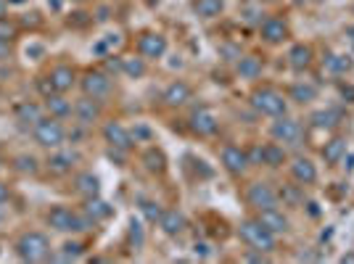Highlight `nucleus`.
Instances as JSON below:
<instances>
[{
	"label": "nucleus",
	"mask_w": 354,
	"mask_h": 264,
	"mask_svg": "<svg viewBox=\"0 0 354 264\" xmlns=\"http://www.w3.org/2000/svg\"><path fill=\"white\" fill-rule=\"evenodd\" d=\"M262 151V164L270 166V169H278V166H283L288 162V153L286 148L280 146V143H267V146H259Z\"/></svg>",
	"instance_id": "obj_28"
},
{
	"label": "nucleus",
	"mask_w": 354,
	"mask_h": 264,
	"mask_svg": "<svg viewBox=\"0 0 354 264\" xmlns=\"http://www.w3.org/2000/svg\"><path fill=\"white\" fill-rule=\"evenodd\" d=\"M48 80H51L53 90L56 93H69L74 85L80 82V77H77V69L71 64H56L48 72Z\"/></svg>",
	"instance_id": "obj_13"
},
{
	"label": "nucleus",
	"mask_w": 354,
	"mask_h": 264,
	"mask_svg": "<svg viewBox=\"0 0 354 264\" xmlns=\"http://www.w3.org/2000/svg\"><path fill=\"white\" fill-rule=\"evenodd\" d=\"M43 100H45L43 109L51 116H56V119H69V116L74 114V103L67 98V93H51V96H45Z\"/></svg>",
	"instance_id": "obj_20"
},
{
	"label": "nucleus",
	"mask_w": 354,
	"mask_h": 264,
	"mask_svg": "<svg viewBox=\"0 0 354 264\" xmlns=\"http://www.w3.org/2000/svg\"><path fill=\"white\" fill-rule=\"evenodd\" d=\"M190 8H193V14L203 21H209V19H217L222 16V11H225V0H190Z\"/></svg>",
	"instance_id": "obj_26"
},
{
	"label": "nucleus",
	"mask_w": 354,
	"mask_h": 264,
	"mask_svg": "<svg viewBox=\"0 0 354 264\" xmlns=\"http://www.w3.org/2000/svg\"><path fill=\"white\" fill-rule=\"evenodd\" d=\"M188 127H190V132L196 138H214L219 132V119L214 116L212 109L199 106V109H193L190 116H188Z\"/></svg>",
	"instance_id": "obj_8"
},
{
	"label": "nucleus",
	"mask_w": 354,
	"mask_h": 264,
	"mask_svg": "<svg viewBox=\"0 0 354 264\" xmlns=\"http://www.w3.org/2000/svg\"><path fill=\"white\" fill-rule=\"evenodd\" d=\"M8 6H11L8 0H0V19H5V16H8Z\"/></svg>",
	"instance_id": "obj_45"
},
{
	"label": "nucleus",
	"mask_w": 354,
	"mask_h": 264,
	"mask_svg": "<svg viewBox=\"0 0 354 264\" xmlns=\"http://www.w3.org/2000/svg\"><path fill=\"white\" fill-rule=\"evenodd\" d=\"M27 56H43V48H40V45H30V48H27Z\"/></svg>",
	"instance_id": "obj_46"
},
{
	"label": "nucleus",
	"mask_w": 354,
	"mask_h": 264,
	"mask_svg": "<svg viewBox=\"0 0 354 264\" xmlns=\"http://www.w3.org/2000/svg\"><path fill=\"white\" fill-rule=\"evenodd\" d=\"M14 169L21 172V175H37L40 172V162L34 156H30V153H21V156L14 159Z\"/></svg>",
	"instance_id": "obj_37"
},
{
	"label": "nucleus",
	"mask_w": 354,
	"mask_h": 264,
	"mask_svg": "<svg viewBox=\"0 0 354 264\" xmlns=\"http://www.w3.org/2000/svg\"><path fill=\"white\" fill-rule=\"evenodd\" d=\"M103 140L109 143V148H119V151H130L133 148V132L127 130L122 122L111 119L103 124Z\"/></svg>",
	"instance_id": "obj_12"
},
{
	"label": "nucleus",
	"mask_w": 354,
	"mask_h": 264,
	"mask_svg": "<svg viewBox=\"0 0 354 264\" xmlns=\"http://www.w3.org/2000/svg\"><path fill=\"white\" fill-rule=\"evenodd\" d=\"M219 164H222V169H225L228 175L241 177V175L252 166V162H249V153L243 148H238V146H225L222 153H219Z\"/></svg>",
	"instance_id": "obj_11"
},
{
	"label": "nucleus",
	"mask_w": 354,
	"mask_h": 264,
	"mask_svg": "<svg viewBox=\"0 0 354 264\" xmlns=\"http://www.w3.org/2000/svg\"><path fill=\"white\" fill-rule=\"evenodd\" d=\"M328 66H331V72H336V74H346V72L352 69V61H349V56H331V58H328Z\"/></svg>",
	"instance_id": "obj_39"
},
{
	"label": "nucleus",
	"mask_w": 354,
	"mask_h": 264,
	"mask_svg": "<svg viewBox=\"0 0 354 264\" xmlns=\"http://www.w3.org/2000/svg\"><path fill=\"white\" fill-rule=\"evenodd\" d=\"M346 138H331V140H328V143H325V146H322V162H325V164L328 166H336V164H341V162H344V159H346Z\"/></svg>",
	"instance_id": "obj_23"
},
{
	"label": "nucleus",
	"mask_w": 354,
	"mask_h": 264,
	"mask_svg": "<svg viewBox=\"0 0 354 264\" xmlns=\"http://www.w3.org/2000/svg\"><path fill=\"white\" fill-rule=\"evenodd\" d=\"M294 6H309V3H315V0H291Z\"/></svg>",
	"instance_id": "obj_47"
},
{
	"label": "nucleus",
	"mask_w": 354,
	"mask_h": 264,
	"mask_svg": "<svg viewBox=\"0 0 354 264\" xmlns=\"http://www.w3.org/2000/svg\"><path fill=\"white\" fill-rule=\"evenodd\" d=\"M32 138L40 148L56 151L67 143L69 132L67 127H64V119H56V116L48 114V116H43L32 127Z\"/></svg>",
	"instance_id": "obj_3"
},
{
	"label": "nucleus",
	"mask_w": 354,
	"mask_h": 264,
	"mask_svg": "<svg viewBox=\"0 0 354 264\" xmlns=\"http://www.w3.org/2000/svg\"><path fill=\"white\" fill-rule=\"evenodd\" d=\"M341 98H346L354 103V85H341Z\"/></svg>",
	"instance_id": "obj_44"
},
{
	"label": "nucleus",
	"mask_w": 354,
	"mask_h": 264,
	"mask_svg": "<svg viewBox=\"0 0 354 264\" xmlns=\"http://www.w3.org/2000/svg\"><path fill=\"white\" fill-rule=\"evenodd\" d=\"M19 32H21V30H19V24L14 21V19H8V16L0 19V40L14 43V40L19 37Z\"/></svg>",
	"instance_id": "obj_38"
},
{
	"label": "nucleus",
	"mask_w": 354,
	"mask_h": 264,
	"mask_svg": "<svg viewBox=\"0 0 354 264\" xmlns=\"http://www.w3.org/2000/svg\"><path fill=\"white\" fill-rule=\"evenodd\" d=\"M8 58H11V43L0 40V64H5Z\"/></svg>",
	"instance_id": "obj_42"
},
{
	"label": "nucleus",
	"mask_w": 354,
	"mask_h": 264,
	"mask_svg": "<svg viewBox=\"0 0 354 264\" xmlns=\"http://www.w3.org/2000/svg\"><path fill=\"white\" fill-rule=\"evenodd\" d=\"M167 37L162 32H143L137 37V53L146 58V61H159L167 56Z\"/></svg>",
	"instance_id": "obj_10"
},
{
	"label": "nucleus",
	"mask_w": 354,
	"mask_h": 264,
	"mask_svg": "<svg viewBox=\"0 0 354 264\" xmlns=\"http://www.w3.org/2000/svg\"><path fill=\"white\" fill-rule=\"evenodd\" d=\"M238 235H241V241L252 248V251L272 254V251H275V246H278L275 232L267 230V228H265L259 219H243V222L238 225Z\"/></svg>",
	"instance_id": "obj_4"
},
{
	"label": "nucleus",
	"mask_w": 354,
	"mask_h": 264,
	"mask_svg": "<svg viewBox=\"0 0 354 264\" xmlns=\"http://www.w3.org/2000/svg\"><path fill=\"white\" fill-rule=\"evenodd\" d=\"M140 162L143 166L151 172V175H164L167 172V156H164V151L151 146V148H146V153L140 156Z\"/></svg>",
	"instance_id": "obj_27"
},
{
	"label": "nucleus",
	"mask_w": 354,
	"mask_h": 264,
	"mask_svg": "<svg viewBox=\"0 0 354 264\" xmlns=\"http://www.w3.org/2000/svg\"><path fill=\"white\" fill-rule=\"evenodd\" d=\"M74 119H77V124H80V127H90V124H96V122L101 119V100L82 96V98L74 103Z\"/></svg>",
	"instance_id": "obj_15"
},
{
	"label": "nucleus",
	"mask_w": 354,
	"mask_h": 264,
	"mask_svg": "<svg viewBox=\"0 0 354 264\" xmlns=\"http://www.w3.org/2000/svg\"><path fill=\"white\" fill-rule=\"evenodd\" d=\"M74 190H77V196H82V198L101 196V180H98L93 172H80V175L74 177Z\"/></svg>",
	"instance_id": "obj_25"
},
{
	"label": "nucleus",
	"mask_w": 354,
	"mask_h": 264,
	"mask_svg": "<svg viewBox=\"0 0 354 264\" xmlns=\"http://www.w3.org/2000/svg\"><path fill=\"white\" fill-rule=\"evenodd\" d=\"M318 98V87L309 82H296L291 87V100H296V103H309V100Z\"/></svg>",
	"instance_id": "obj_33"
},
{
	"label": "nucleus",
	"mask_w": 354,
	"mask_h": 264,
	"mask_svg": "<svg viewBox=\"0 0 354 264\" xmlns=\"http://www.w3.org/2000/svg\"><path fill=\"white\" fill-rule=\"evenodd\" d=\"M45 222H48V228L56 232H85L93 228V219L80 212H74V209H69L64 204H56L48 209V214H45Z\"/></svg>",
	"instance_id": "obj_2"
},
{
	"label": "nucleus",
	"mask_w": 354,
	"mask_h": 264,
	"mask_svg": "<svg viewBox=\"0 0 354 264\" xmlns=\"http://www.w3.org/2000/svg\"><path fill=\"white\" fill-rule=\"evenodd\" d=\"M190 98H193V90H190V85L183 82V80L169 82L167 87H164V93H162V100H164V106H169V109H180V106H186Z\"/></svg>",
	"instance_id": "obj_16"
},
{
	"label": "nucleus",
	"mask_w": 354,
	"mask_h": 264,
	"mask_svg": "<svg viewBox=\"0 0 354 264\" xmlns=\"http://www.w3.org/2000/svg\"><path fill=\"white\" fill-rule=\"evenodd\" d=\"M278 201H283V206H291V209H299L304 204V190L302 185H283L278 190Z\"/></svg>",
	"instance_id": "obj_32"
},
{
	"label": "nucleus",
	"mask_w": 354,
	"mask_h": 264,
	"mask_svg": "<svg viewBox=\"0 0 354 264\" xmlns=\"http://www.w3.org/2000/svg\"><path fill=\"white\" fill-rule=\"evenodd\" d=\"M85 214L93 219V225H98V222H106L109 217L114 214V206L106 204L101 196L85 198Z\"/></svg>",
	"instance_id": "obj_24"
},
{
	"label": "nucleus",
	"mask_w": 354,
	"mask_h": 264,
	"mask_svg": "<svg viewBox=\"0 0 354 264\" xmlns=\"http://www.w3.org/2000/svg\"><path fill=\"white\" fill-rule=\"evenodd\" d=\"M262 69H265V64H262V58H256V56H241L236 64L238 77H243V80H256V77L262 74Z\"/></svg>",
	"instance_id": "obj_30"
},
{
	"label": "nucleus",
	"mask_w": 354,
	"mask_h": 264,
	"mask_svg": "<svg viewBox=\"0 0 354 264\" xmlns=\"http://www.w3.org/2000/svg\"><path fill=\"white\" fill-rule=\"evenodd\" d=\"M11 6H21V3H27V0H8Z\"/></svg>",
	"instance_id": "obj_48"
},
{
	"label": "nucleus",
	"mask_w": 354,
	"mask_h": 264,
	"mask_svg": "<svg viewBox=\"0 0 354 264\" xmlns=\"http://www.w3.org/2000/svg\"><path fill=\"white\" fill-rule=\"evenodd\" d=\"M249 103H252V109L256 114L272 116V119H278V116H283L288 111L286 96L278 93L275 87H256L252 96H249Z\"/></svg>",
	"instance_id": "obj_5"
},
{
	"label": "nucleus",
	"mask_w": 354,
	"mask_h": 264,
	"mask_svg": "<svg viewBox=\"0 0 354 264\" xmlns=\"http://www.w3.org/2000/svg\"><path fill=\"white\" fill-rule=\"evenodd\" d=\"M256 219L267 228L270 232H275V235H280V232H286L288 228H291V222H288V217L278 209V206H272V209H265V212H259L256 214Z\"/></svg>",
	"instance_id": "obj_22"
},
{
	"label": "nucleus",
	"mask_w": 354,
	"mask_h": 264,
	"mask_svg": "<svg viewBox=\"0 0 354 264\" xmlns=\"http://www.w3.org/2000/svg\"><path fill=\"white\" fill-rule=\"evenodd\" d=\"M140 212L146 217V222H151V225H159V219H162V204L159 201H151V198H140Z\"/></svg>",
	"instance_id": "obj_36"
},
{
	"label": "nucleus",
	"mask_w": 354,
	"mask_h": 264,
	"mask_svg": "<svg viewBox=\"0 0 354 264\" xmlns=\"http://www.w3.org/2000/svg\"><path fill=\"white\" fill-rule=\"evenodd\" d=\"M122 74H127V77H133V80H140L143 74H146V58L140 56H130V58H122Z\"/></svg>",
	"instance_id": "obj_34"
},
{
	"label": "nucleus",
	"mask_w": 354,
	"mask_h": 264,
	"mask_svg": "<svg viewBox=\"0 0 354 264\" xmlns=\"http://www.w3.org/2000/svg\"><path fill=\"white\" fill-rule=\"evenodd\" d=\"M71 3H85V0H71Z\"/></svg>",
	"instance_id": "obj_51"
},
{
	"label": "nucleus",
	"mask_w": 354,
	"mask_h": 264,
	"mask_svg": "<svg viewBox=\"0 0 354 264\" xmlns=\"http://www.w3.org/2000/svg\"><path fill=\"white\" fill-rule=\"evenodd\" d=\"M146 3H148V6H156V3H159V0H146Z\"/></svg>",
	"instance_id": "obj_50"
},
{
	"label": "nucleus",
	"mask_w": 354,
	"mask_h": 264,
	"mask_svg": "<svg viewBox=\"0 0 354 264\" xmlns=\"http://www.w3.org/2000/svg\"><path fill=\"white\" fill-rule=\"evenodd\" d=\"M85 254V246L80 241H67L61 251H58V256H53V259H61V262H77L80 256Z\"/></svg>",
	"instance_id": "obj_35"
},
{
	"label": "nucleus",
	"mask_w": 354,
	"mask_h": 264,
	"mask_svg": "<svg viewBox=\"0 0 354 264\" xmlns=\"http://www.w3.org/2000/svg\"><path fill=\"white\" fill-rule=\"evenodd\" d=\"M309 122L318 127V130H336L341 124V111L336 109H322V111H315L309 116Z\"/></svg>",
	"instance_id": "obj_31"
},
{
	"label": "nucleus",
	"mask_w": 354,
	"mask_h": 264,
	"mask_svg": "<svg viewBox=\"0 0 354 264\" xmlns=\"http://www.w3.org/2000/svg\"><path fill=\"white\" fill-rule=\"evenodd\" d=\"M14 254H16L21 262L40 264V262H51L53 259V246L51 238L40 230H27L21 232L14 243Z\"/></svg>",
	"instance_id": "obj_1"
},
{
	"label": "nucleus",
	"mask_w": 354,
	"mask_h": 264,
	"mask_svg": "<svg viewBox=\"0 0 354 264\" xmlns=\"http://www.w3.org/2000/svg\"><path fill=\"white\" fill-rule=\"evenodd\" d=\"M77 162H80V156H77L74 151H64V146H61V148H56L51 156H48L45 166H48L51 175L61 177V175H69V172L77 166Z\"/></svg>",
	"instance_id": "obj_14"
},
{
	"label": "nucleus",
	"mask_w": 354,
	"mask_h": 264,
	"mask_svg": "<svg viewBox=\"0 0 354 264\" xmlns=\"http://www.w3.org/2000/svg\"><path fill=\"white\" fill-rule=\"evenodd\" d=\"M8 201H11V188H8V182L0 180V206L8 204Z\"/></svg>",
	"instance_id": "obj_43"
},
{
	"label": "nucleus",
	"mask_w": 354,
	"mask_h": 264,
	"mask_svg": "<svg viewBox=\"0 0 354 264\" xmlns=\"http://www.w3.org/2000/svg\"><path fill=\"white\" fill-rule=\"evenodd\" d=\"M130 241L135 243V248H140L143 246V228H140V222H130Z\"/></svg>",
	"instance_id": "obj_40"
},
{
	"label": "nucleus",
	"mask_w": 354,
	"mask_h": 264,
	"mask_svg": "<svg viewBox=\"0 0 354 264\" xmlns=\"http://www.w3.org/2000/svg\"><path fill=\"white\" fill-rule=\"evenodd\" d=\"M291 177L299 185H315L318 182V166L312 164L309 159H304V156H296L291 162Z\"/></svg>",
	"instance_id": "obj_21"
},
{
	"label": "nucleus",
	"mask_w": 354,
	"mask_h": 264,
	"mask_svg": "<svg viewBox=\"0 0 354 264\" xmlns=\"http://www.w3.org/2000/svg\"><path fill=\"white\" fill-rule=\"evenodd\" d=\"M43 106L40 103H34V100H21V103H16V109H14V116H16V122L21 124V127H30L32 130L34 124L43 119Z\"/></svg>",
	"instance_id": "obj_19"
},
{
	"label": "nucleus",
	"mask_w": 354,
	"mask_h": 264,
	"mask_svg": "<svg viewBox=\"0 0 354 264\" xmlns=\"http://www.w3.org/2000/svg\"><path fill=\"white\" fill-rule=\"evenodd\" d=\"M309 64H312V48L309 45L296 43L294 48L288 50V66L294 72H304V69H309Z\"/></svg>",
	"instance_id": "obj_29"
},
{
	"label": "nucleus",
	"mask_w": 354,
	"mask_h": 264,
	"mask_svg": "<svg viewBox=\"0 0 354 264\" xmlns=\"http://www.w3.org/2000/svg\"><path fill=\"white\" fill-rule=\"evenodd\" d=\"M270 135L275 143H283V146H299L304 138V127L299 119H291V116H278V122L270 127Z\"/></svg>",
	"instance_id": "obj_7"
},
{
	"label": "nucleus",
	"mask_w": 354,
	"mask_h": 264,
	"mask_svg": "<svg viewBox=\"0 0 354 264\" xmlns=\"http://www.w3.org/2000/svg\"><path fill=\"white\" fill-rule=\"evenodd\" d=\"M80 90H82V96L87 98H96V100H103L111 96V90H114V82H111V74L109 72H103V69H87L82 72V77H80Z\"/></svg>",
	"instance_id": "obj_6"
},
{
	"label": "nucleus",
	"mask_w": 354,
	"mask_h": 264,
	"mask_svg": "<svg viewBox=\"0 0 354 264\" xmlns=\"http://www.w3.org/2000/svg\"><path fill=\"white\" fill-rule=\"evenodd\" d=\"M341 262H354V254H349V256H344Z\"/></svg>",
	"instance_id": "obj_49"
},
{
	"label": "nucleus",
	"mask_w": 354,
	"mask_h": 264,
	"mask_svg": "<svg viewBox=\"0 0 354 264\" xmlns=\"http://www.w3.org/2000/svg\"><path fill=\"white\" fill-rule=\"evenodd\" d=\"M259 34H262V40H265V43H270V45H280L283 40H288V24L278 16H267L262 24H259Z\"/></svg>",
	"instance_id": "obj_17"
},
{
	"label": "nucleus",
	"mask_w": 354,
	"mask_h": 264,
	"mask_svg": "<svg viewBox=\"0 0 354 264\" xmlns=\"http://www.w3.org/2000/svg\"><path fill=\"white\" fill-rule=\"evenodd\" d=\"M188 228V219L183 212H177V209H164L162 212V219H159V230L169 235V238H177V235H183Z\"/></svg>",
	"instance_id": "obj_18"
},
{
	"label": "nucleus",
	"mask_w": 354,
	"mask_h": 264,
	"mask_svg": "<svg viewBox=\"0 0 354 264\" xmlns=\"http://www.w3.org/2000/svg\"><path fill=\"white\" fill-rule=\"evenodd\" d=\"M34 87L40 90V96H43V98H45V96H51V93H56L51 80H48V74H45V77H37V80H34Z\"/></svg>",
	"instance_id": "obj_41"
},
{
	"label": "nucleus",
	"mask_w": 354,
	"mask_h": 264,
	"mask_svg": "<svg viewBox=\"0 0 354 264\" xmlns=\"http://www.w3.org/2000/svg\"><path fill=\"white\" fill-rule=\"evenodd\" d=\"M246 204H249L252 209H256V212L272 209V206H278V190L272 188L270 182L256 180L246 188Z\"/></svg>",
	"instance_id": "obj_9"
}]
</instances>
